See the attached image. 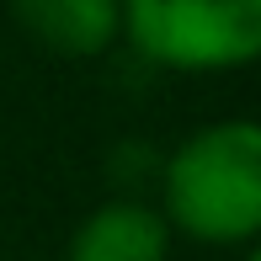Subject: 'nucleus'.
<instances>
[{"mask_svg": "<svg viewBox=\"0 0 261 261\" xmlns=\"http://www.w3.org/2000/svg\"><path fill=\"white\" fill-rule=\"evenodd\" d=\"M160 219L203 245H251L261 234V128L224 117L176 144L160 171Z\"/></svg>", "mask_w": 261, "mask_h": 261, "instance_id": "nucleus-1", "label": "nucleus"}, {"mask_svg": "<svg viewBox=\"0 0 261 261\" xmlns=\"http://www.w3.org/2000/svg\"><path fill=\"white\" fill-rule=\"evenodd\" d=\"M123 38L181 75H229L261 54V0H117Z\"/></svg>", "mask_w": 261, "mask_h": 261, "instance_id": "nucleus-2", "label": "nucleus"}, {"mask_svg": "<svg viewBox=\"0 0 261 261\" xmlns=\"http://www.w3.org/2000/svg\"><path fill=\"white\" fill-rule=\"evenodd\" d=\"M16 27L59 59H101L123 38L117 0H6Z\"/></svg>", "mask_w": 261, "mask_h": 261, "instance_id": "nucleus-3", "label": "nucleus"}, {"mask_svg": "<svg viewBox=\"0 0 261 261\" xmlns=\"http://www.w3.org/2000/svg\"><path fill=\"white\" fill-rule=\"evenodd\" d=\"M165 256H171V229L160 208L134 203V197H117L86 213L64 251V261H165Z\"/></svg>", "mask_w": 261, "mask_h": 261, "instance_id": "nucleus-4", "label": "nucleus"}]
</instances>
